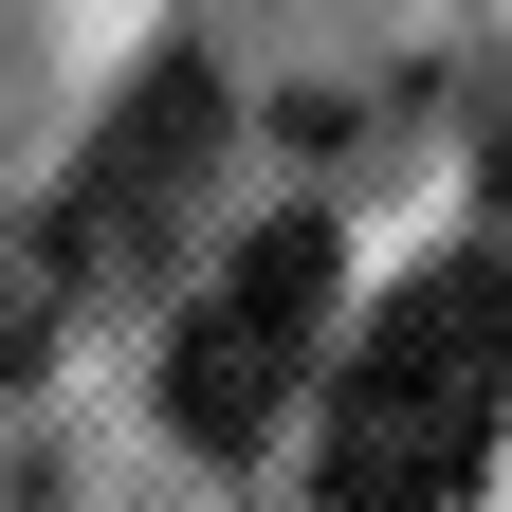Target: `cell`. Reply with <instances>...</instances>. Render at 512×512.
I'll return each instance as SVG.
<instances>
[{
  "label": "cell",
  "instance_id": "1",
  "mask_svg": "<svg viewBox=\"0 0 512 512\" xmlns=\"http://www.w3.org/2000/svg\"><path fill=\"white\" fill-rule=\"evenodd\" d=\"M512 421V275L439 256L330 348V512H458Z\"/></svg>",
  "mask_w": 512,
  "mask_h": 512
},
{
  "label": "cell",
  "instance_id": "2",
  "mask_svg": "<svg viewBox=\"0 0 512 512\" xmlns=\"http://www.w3.org/2000/svg\"><path fill=\"white\" fill-rule=\"evenodd\" d=\"M311 384H330V220H256L165 330V421L202 458H256Z\"/></svg>",
  "mask_w": 512,
  "mask_h": 512
},
{
  "label": "cell",
  "instance_id": "3",
  "mask_svg": "<svg viewBox=\"0 0 512 512\" xmlns=\"http://www.w3.org/2000/svg\"><path fill=\"white\" fill-rule=\"evenodd\" d=\"M202 147H220V74H202V55H165V74L92 128L74 202H55V238H37V256H55V293H92V275H128V256H165V220H183V183H202Z\"/></svg>",
  "mask_w": 512,
  "mask_h": 512
},
{
  "label": "cell",
  "instance_id": "4",
  "mask_svg": "<svg viewBox=\"0 0 512 512\" xmlns=\"http://www.w3.org/2000/svg\"><path fill=\"white\" fill-rule=\"evenodd\" d=\"M476 220H494V275H512V128H494V165H476Z\"/></svg>",
  "mask_w": 512,
  "mask_h": 512
}]
</instances>
